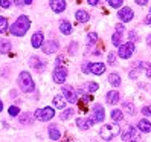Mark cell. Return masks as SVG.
Here are the masks:
<instances>
[{
  "label": "cell",
  "instance_id": "6da1fadb",
  "mask_svg": "<svg viewBox=\"0 0 151 142\" xmlns=\"http://www.w3.org/2000/svg\"><path fill=\"white\" fill-rule=\"evenodd\" d=\"M31 26V22L26 15H20L12 25H11V34L15 35V37H23V35L28 32Z\"/></svg>",
  "mask_w": 151,
  "mask_h": 142
},
{
  "label": "cell",
  "instance_id": "7a4b0ae2",
  "mask_svg": "<svg viewBox=\"0 0 151 142\" xmlns=\"http://www.w3.org/2000/svg\"><path fill=\"white\" fill-rule=\"evenodd\" d=\"M119 133H121V127L118 125V122H113V124H105L104 127H101L99 136L104 141H111L113 138H116Z\"/></svg>",
  "mask_w": 151,
  "mask_h": 142
},
{
  "label": "cell",
  "instance_id": "3957f363",
  "mask_svg": "<svg viewBox=\"0 0 151 142\" xmlns=\"http://www.w3.org/2000/svg\"><path fill=\"white\" fill-rule=\"evenodd\" d=\"M17 83H19V87L23 92H34V89H35V83H34L32 76L29 75V72H22L19 75Z\"/></svg>",
  "mask_w": 151,
  "mask_h": 142
},
{
  "label": "cell",
  "instance_id": "277c9868",
  "mask_svg": "<svg viewBox=\"0 0 151 142\" xmlns=\"http://www.w3.org/2000/svg\"><path fill=\"white\" fill-rule=\"evenodd\" d=\"M55 116V110L52 107H44V109H37L35 110V118L41 122H47Z\"/></svg>",
  "mask_w": 151,
  "mask_h": 142
},
{
  "label": "cell",
  "instance_id": "5b68a950",
  "mask_svg": "<svg viewBox=\"0 0 151 142\" xmlns=\"http://www.w3.org/2000/svg\"><path fill=\"white\" fill-rule=\"evenodd\" d=\"M134 50H136L134 43H133V41H127V43H124V44H121V46H119L118 55L121 58H124V60H127V58H130L133 54H134Z\"/></svg>",
  "mask_w": 151,
  "mask_h": 142
},
{
  "label": "cell",
  "instance_id": "8992f818",
  "mask_svg": "<svg viewBox=\"0 0 151 142\" xmlns=\"http://www.w3.org/2000/svg\"><path fill=\"white\" fill-rule=\"evenodd\" d=\"M52 78H54V81H55L57 84H64L66 78H67V70H66V67H61V66L55 67L54 74H52Z\"/></svg>",
  "mask_w": 151,
  "mask_h": 142
},
{
  "label": "cell",
  "instance_id": "52a82bcc",
  "mask_svg": "<svg viewBox=\"0 0 151 142\" xmlns=\"http://www.w3.org/2000/svg\"><path fill=\"white\" fill-rule=\"evenodd\" d=\"M118 17H119V20H121L122 23H128V22L133 20V17H134V12H133L131 8L124 6V8H121V9H119Z\"/></svg>",
  "mask_w": 151,
  "mask_h": 142
},
{
  "label": "cell",
  "instance_id": "ba28073f",
  "mask_svg": "<svg viewBox=\"0 0 151 142\" xmlns=\"http://www.w3.org/2000/svg\"><path fill=\"white\" fill-rule=\"evenodd\" d=\"M104 118H105V112H104V107L101 104H95V107H93V110H92V119H93V122H102L104 121Z\"/></svg>",
  "mask_w": 151,
  "mask_h": 142
},
{
  "label": "cell",
  "instance_id": "9c48e42d",
  "mask_svg": "<svg viewBox=\"0 0 151 142\" xmlns=\"http://www.w3.org/2000/svg\"><path fill=\"white\" fill-rule=\"evenodd\" d=\"M63 95H64L66 101L70 102V104L76 102V99H78V93H76L70 86H64V87H63Z\"/></svg>",
  "mask_w": 151,
  "mask_h": 142
},
{
  "label": "cell",
  "instance_id": "30bf717a",
  "mask_svg": "<svg viewBox=\"0 0 151 142\" xmlns=\"http://www.w3.org/2000/svg\"><path fill=\"white\" fill-rule=\"evenodd\" d=\"M49 5L52 8V11L57 14L64 12V9H66V0H50Z\"/></svg>",
  "mask_w": 151,
  "mask_h": 142
},
{
  "label": "cell",
  "instance_id": "8fae6325",
  "mask_svg": "<svg viewBox=\"0 0 151 142\" xmlns=\"http://www.w3.org/2000/svg\"><path fill=\"white\" fill-rule=\"evenodd\" d=\"M43 52L44 54H55V52L60 49V44L54 40H50V41H46V44H43Z\"/></svg>",
  "mask_w": 151,
  "mask_h": 142
},
{
  "label": "cell",
  "instance_id": "7c38bea8",
  "mask_svg": "<svg viewBox=\"0 0 151 142\" xmlns=\"http://www.w3.org/2000/svg\"><path fill=\"white\" fill-rule=\"evenodd\" d=\"M43 41H44L43 32H35V34L32 35V38H31V44H32V48H35V49L41 48V46H43Z\"/></svg>",
  "mask_w": 151,
  "mask_h": 142
},
{
  "label": "cell",
  "instance_id": "4fadbf2b",
  "mask_svg": "<svg viewBox=\"0 0 151 142\" xmlns=\"http://www.w3.org/2000/svg\"><path fill=\"white\" fill-rule=\"evenodd\" d=\"M93 119L90 118V119H87V118H78L76 119V125H78V128H81V130H88L92 125H93Z\"/></svg>",
  "mask_w": 151,
  "mask_h": 142
},
{
  "label": "cell",
  "instance_id": "5bb4252c",
  "mask_svg": "<svg viewBox=\"0 0 151 142\" xmlns=\"http://www.w3.org/2000/svg\"><path fill=\"white\" fill-rule=\"evenodd\" d=\"M90 72L93 75H102L105 72V64H102V63H90Z\"/></svg>",
  "mask_w": 151,
  "mask_h": 142
},
{
  "label": "cell",
  "instance_id": "9a60e30c",
  "mask_svg": "<svg viewBox=\"0 0 151 142\" xmlns=\"http://www.w3.org/2000/svg\"><path fill=\"white\" fill-rule=\"evenodd\" d=\"M137 139V135H136V130L133 128L131 125H128V128H127V131L122 135V141H136Z\"/></svg>",
  "mask_w": 151,
  "mask_h": 142
},
{
  "label": "cell",
  "instance_id": "2e32d148",
  "mask_svg": "<svg viewBox=\"0 0 151 142\" xmlns=\"http://www.w3.org/2000/svg\"><path fill=\"white\" fill-rule=\"evenodd\" d=\"M119 92L118 90H110L107 95H105V99H107L109 104H118L119 102Z\"/></svg>",
  "mask_w": 151,
  "mask_h": 142
},
{
  "label": "cell",
  "instance_id": "e0dca14e",
  "mask_svg": "<svg viewBox=\"0 0 151 142\" xmlns=\"http://www.w3.org/2000/svg\"><path fill=\"white\" fill-rule=\"evenodd\" d=\"M49 138L52 141H60L61 139V131L57 125H50L49 127Z\"/></svg>",
  "mask_w": 151,
  "mask_h": 142
},
{
  "label": "cell",
  "instance_id": "ac0fdd59",
  "mask_svg": "<svg viewBox=\"0 0 151 142\" xmlns=\"http://www.w3.org/2000/svg\"><path fill=\"white\" fill-rule=\"evenodd\" d=\"M29 64H31V67H34L35 70H38V72H41L43 66H44L38 57H31V58H29Z\"/></svg>",
  "mask_w": 151,
  "mask_h": 142
},
{
  "label": "cell",
  "instance_id": "d6986e66",
  "mask_svg": "<svg viewBox=\"0 0 151 142\" xmlns=\"http://www.w3.org/2000/svg\"><path fill=\"white\" fill-rule=\"evenodd\" d=\"M75 17H76V20H78L79 23H87L88 20H90V15H88V12H87V11H83V9L76 11Z\"/></svg>",
  "mask_w": 151,
  "mask_h": 142
},
{
  "label": "cell",
  "instance_id": "ffe728a7",
  "mask_svg": "<svg viewBox=\"0 0 151 142\" xmlns=\"http://www.w3.org/2000/svg\"><path fill=\"white\" fill-rule=\"evenodd\" d=\"M137 128H139L142 133H150V131H151V122L147 121V119H140L139 124H137Z\"/></svg>",
  "mask_w": 151,
  "mask_h": 142
},
{
  "label": "cell",
  "instance_id": "44dd1931",
  "mask_svg": "<svg viewBox=\"0 0 151 142\" xmlns=\"http://www.w3.org/2000/svg\"><path fill=\"white\" fill-rule=\"evenodd\" d=\"M60 31H61V34H64V35H70L72 34V31H73V28H72V25H70L69 22H61L60 23Z\"/></svg>",
  "mask_w": 151,
  "mask_h": 142
},
{
  "label": "cell",
  "instance_id": "7402d4cb",
  "mask_svg": "<svg viewBox=\"0 0 151 142\" xmlns=\"http://www.w3.org/2000/svg\"><path fill=\"white\" fill-rule=\"evenodd\" d=\"M54 107L63 110L66 107V102H64V95H57L54 98Z\"/></svg>",
  "mask_w": 151,
  "mask_h": 142
},
{
  "label": "cell",
  "instance_id": "603a6c76",
  "mask_svg": "<svg viewBox=\"0 0 151 142\" xmlns=\"http://www.w3.org/2000/svg\"><path fill=\"white\" fill-rule=\"evenodd\" d=\"M34 116L35 115H31V113H24L20 116V124H23V125H31V124L34 122Z\"/></svg>",
  "mask_w": 151,
  "mask_h": 142
},
{
  "label": "cell",
  "instance_id": "cb8c5ba5",
  "mask_svg": "<svg viewBox=\"0 0 151 142\" xmlns=\"http://www.w3.org/2000/svg\"><path fill=\"white\" fill-rule=\"evenodd\" d=\"M11 50V41L0 40V54H8Z\"/></svg>",
  "mask_w": 151,
  "mask_h": 142
},
{
  "label": "cell",
  "instance_id": "d4e9b609",
  "mask_svg": "<svg viewBox=\"0 0 151 142\" xmlns=\"http://www.w3.org/2000/svg\"><path fill=\"white\" fill-rule=\"evenodd\" d=\"M109 83H110L113 87L121 86V76H119L118 74H110V75H109Z\"/></svg>",
  "mask_w": 151,
  "mask_h": 142
},
{
  "label": "cell",
  "instance_id": "484cf974",
  "mask_svg": "<svg viewBox=\"0 0 151 142\" xmlns=\"http://www.w3.org/2000/svg\"><path fill=\"white\" fill-rule=\"evenodd\" d=\"M8 29H9V23H8V20L5 17L0 15V34H5Z\"/></svg>",
  "mask_w": 151,
  "mask_h": 142
},
{
  "label": "cell",
  "instance_id": "4316f807",
  "mask_svg": "<svg viewBox=\"0 0 151 142\" xmlns=\"http://www.w3.org/2000/svg\"><path fill=\"white\" fill-rule=\"evenodd\" d=\"M111 119H113L114 122H121V121L124 119V113H122L121 110H118V109L113 110V112H111Z\"/></svg>",
  "mask_w": 151,
  "mask_h": 142
},
{
  "label": "cell",
  "instance_id": "83f0119b",
  "mask_svg": "<svg viewBox=\"0 0 151 142\" xmlns=\"http://www.w3.org/2000/svg\"><path fill=\"white\" fill-rule=\"evenodd\" d=\"M121 35H122V34H119V32H116V34L111 35V43L114 44V46H118V48L121 46Z\"/></svg>",
  "mask_w": 151,
  "mask_h": 142
},
{
  "label": "cell",
  "instance_id": "f1b7e54d",
  "mask_svg": "<svg viewBox=\"0 0 151 142\" xmlns=\"http://www.w3.org/2000/svg\"><path fill=\"white\" fill-rule=\"evenodd\" d=\"M96 41H98V34L96 32H90L87 35V43L88 44H95Z\"/></svg>",
  "mask_w": 151,
  "mask_h": 142
},
{
  "label": "cell",
  "instance_id": "f546056e",
  "mask_svg": "<svg viewBox=\"0 0 151 142\" xmlns=\"http://www.w3.org/2000/svg\"><path fill=\"white\" fill-rule=\"evenodd\" d=\"M72 115H73V110H72V107H70V109H67V110H64L63 113H61V119H63V121H66V119H69L70 116H72Z\"/></svg>",
  "mask_w": 151,
  "mask_h": 142
},
{
  "label": "cell",
  "instance_id": "4dcf8cb0",
  "mask_svg": "<svg viewBox=\"0 0 151 142\" xmlns=\"http://www.w3.org/2000/svg\"><path fill=\"white\" fill-rule=\"evenodd\" d=\"M107 63L110 66H113L116 63V52H109V57H107Z\"/></svg>",
  "mask_w": 151,
  "mask_h": 142
},
{
  "label": "cell",
  "instance_id": "1f68e13d",
  "mask_svg": "<svg viewBox=\"0 0 151 142\" xmlns=\"http://www.w3.org/2000/svg\"><path fill=\"white\" fill-rule=\"evenodd\" d=\"M86 89H87V90L90 92V93H95V92L98 90V84H96V83H87Z\"/></svg>",
  "mask_w": 151,
  "mask_h": 142
},
{
  "label": "cell",
  "instance_id": "d6a6232c",
  "mask_svg": "<svg viewBox=\"0 0 151 142\" xmlns=\"http://www.w3.org/2000/svg\"><path fill=\"white\" fill-rule=\"evenodd\" d=\"M140 66H142V69L147 72V76L151 78V64H150V63H140Z\"/></svg>",
  "mask_w": 151,
  "mask_h": 142
},
{
  "label": "cell",
  "instance_id": "836d02e7",
  "mask_svg": "<svg viewBox=\"0 0 151 142\" xmlns=\"http://www.w3.org/2000/svg\"><path fill=\"white\" fill-rule=\"evenodd\" d=\"M8 112H9L11 116H19V115H20V109H19V107H15V105H11Z\"/></svg>",
  "mask_w": 151,
  "mask_h": 142
},
{
  "label": "cell",
  "instance_id": "e575fe53",
  "mask_svg": "<svg viewBox=\"0 0 151 142\" xmlns=\"http://www.w3.org/2000/svg\"><path fill=\"white\" fill-rule=\"evenodd\" d=\"M110 6L111 8H116V9H118V8H121V5H122V0H110Z\"/></svg>",
  "mask_w": 151,
  "mask_h": 142
},
{
  "label": "cell",
  "instance_id": "d590c367",
  "mask_svg": "<svg viewBox=\"0 0 151 142\" xmlns=\"http://www.w3.org/2000/svg\"><path fill=\"white\" fill-rule=\"evenodd\" d=\"M11 0H0V6H2L3 8V9H8V8H9L11 6Z\"/></svg>",
  "mask_w": 151,
  "mask_h": 142
},
{
  "label": "cell",
  "instance_id": "8d00e7d4",
  "mask_svg": "<svg viewBox=\"0 0 151 142\" xmlns=\"http://www.w3.org/2000/svg\"><path fill=\"white\" fill-rule=\"evenodd\" d=\"M124 107H125L127 112H130L131 115H134V105H131L130 102H125V104H124Z\"/></svg>",
  "mask_w": 151,
  "mask_h": 142
},
{
  "label": "cell",
  "instance_id": "74e56055",
  "mask_svg": "<svg viewBox=\"0 0 151 142\" xmlns=\"http://www.w3.org/2000/svg\"><path fill=\"white\" fill-rule=\"evenodd\" d=\"M142 115H145V116H151V105H145V107L142 109Z\"/></svg>",
  "mask_w": 151,
  "mask_h": 142
},
{
  "label": "cell",
  "instance_id": "f35d334b",
  "mask_svg": "<svg viewBox=\"0 0 151 142\" xmlns=\"http://www.w3.org/2000/svg\"><path fill=\"white\" fill-rule=\"evenodd\" d=\"M128 37H130V41H133V43H134V41H137V40H139V37H137V34H136L134 31H131V32L128 34Z\"/></svg>",
  "mask_w": 151,
  "mask_h": 142
},
{
  "label": "cell",
  "instance_id": "ab89813d",
  "mask_svg": "<svg viewBox=\"0 0 151 142\" xmlns=\"http://www.w3.org/2000/svg\"><path fill=\"white\" fill-rule=\"evenodd\" d=\"M81 70H83L84 74H88V72H90V64H88V63H83Z\"/></svg>",
  "mask_w": 151,
  "mask_h": 142
},
{
  "label": "cell",
  "instance_id": "60d3db41",
  "mask_svg": "<svg viewBox=\"0 0 151 142\" xmlns=\"http://www.w3.org/2000/svg\"><path fill=\"white\" fill-rule=\"evenodd\" d=\"M69 52H70V54H75V52H76V43H73V44H70V46H69Z\"/></svg>",
  "mask_w": 151,
  "mask_h": 142
},
{
  "label": "cell",
  "instance_id": "b9f144b4",
  "mask_svg": "<svg viewBox=\"0 0 151 142\" xmlns=\"http://www.w3.org/2000/svg\"><path fill=\"white\" fill-rule=\"evenodd\" d=\"M124 29H125V28H124V25H116V32L122 34V32H124Z\"/></svg>",
  "mask_w": 151,
  "mask_h": 142
},
{
  "label": "cell",
  "instance_id": "7bdbcfd3",
  "mask_svg": "<svg viewBox=\"0 0 151 142\" xmlns=\"http://www.w3.org/2000/svg\"><path fill=\"white\" fill-rule=\"evenodd\" d=\"M134 2H136L137 5H140V6H145V5L148 3V0H134Z\"/></svg>",
  "mask_w": 151,
  "mask_h": 142
},
{
  "label": "cell",
  "instance_id": "ee69618b",
  "mask_svg": "<svg viewBox=\"0 0 151 142\" xmlns=\"http://www.w3.org/2000/svg\"><path fill=\"white\" fill-rule=\"evenodd\" d=\"M137 74H139V70H137V69H136V70H133V72H130V78H136Z\"/></svg>",
  "mask_w": 151,
  "mask_h": 142
},
{
  "label": "cell",
  "instance_id": "f6af8a7d",
  "mask_svg": "<svg viewBox=\"0 0 151 142\" xmlns=\"http://www.w3.org/2000/svg\"><path fill=\"white\" fill-rule=\"evenodd\" d=\"M88 2V5H92V6H96L98 5V2H99V0H87Z\"/></svg>",
  "mask_w": 151,
  "mask_h": 142
},
{
  "label": "cell",
  "instance_id": "bcb514c9",
  "mask_svg": "<svg viewBox=\"0 0 151 142\" xmlns=\"http://www.w3.org/2000/svg\"><path fill=\"white\" fill-rule=\"evenodd\" d=\"M145 25H148V26H151V15H148L147 19H145Z\"/></svg>",
  "mask_w": 151,
  "mask_h": 142
},
{
  "label": "cell",
  "instance_id": "7dc6e473",
  "mask_svg": "<svg viewBox=\"0 0 151 142\" xmlns=\"http://www.w3.org/2000/svg\"><path fill=\"white\" fill-rule=\"evenodd\" d=\"M14 2H15V5H17V6H22V5L24 3V0H14Z\"/></svg>",
  "mask_w": 151,
  "mask_h": 142
},
{
  "label": "cell",
  "instance_id": "c3c4849f",
  "mask_svg": "<svg viewBox=\"0 0 151 142\" xmlns=\"http://www.w3.org/2000/svg\"><path fill=\"white\" fill-rule=\"evenodd\" d=\"M32 3V0H24V5H31Z\"/></svg>",
  "mask_w": 151,
  "mask_h": 142
},
{
  "label": "cell",
  "instance_id": "681fc988",
  "mask_svg": "<svg viewBox=\"0 0 151 142\" xmlns=\"http://www.w3.org/2000/svg\"><path fill=\"white\" fill-rule=\"evenodd\" d=\"M2 110H3V102L0 101V112H2Z\"/></svg>",
  "mask_w": 151,
  "mask_h": 142
},
{
  "label": "cell",
  "instance_id": "f907efd6",
  "mask_svg": "<svg viewBox=\"0 0 151 142\" xmlns=\"http://www.w3.org/2000/svg\"><path fill=\"white\" fill-rule=\"evenodd\" d=\"M107 2H110V0H107Z\"/></svg>",
  "mask_w": 151,
  "mask_h": 142
},
{
  "label": "cell",
  "instance_id": "816d5d0a",
  "mask_svg": "<svg viewBox=\"0 0 151 142\" xmlns=\"http://www.w3.org/2000/svg\"><path fill=\"white\" fill-rule=\"evenodd\" d=\"M150 11H151V9H150Z\"/></svg>",
  "mask_w": 151,
  "mask_h": 142
}]
</instances>
